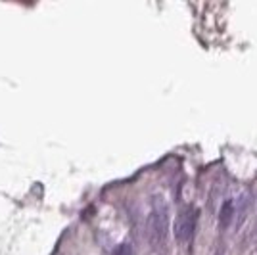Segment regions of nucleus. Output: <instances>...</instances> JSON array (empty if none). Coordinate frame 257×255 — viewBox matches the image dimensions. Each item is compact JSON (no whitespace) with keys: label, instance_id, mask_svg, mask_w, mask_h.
Here are the masks:
<instances>
[{"label":"nucleus","instance_id":"obj_4","mask_svg":"<svg viewBox=\"0 0 257 255\" xmlns=\"http://www.w3.org/2000/svg\"><path fill=\"white\" fill-rule=\"evenodd\" d=\"M113 255H137V251H135V247L131 244H121L117 245V249H115Z\"/></svg>","mask_w":257,"mask_h":255},{"label":"nucleus","instance_id":"obj_1","mask_svg":"<svg viewBox=\"0 0 257 255\" xmlns=\"http://www.w3.org/2000/svg\"><path fill=\"white\" fill-rule=\"evenodd\" d=\"M146 236L154 253H167V240H169V205L163 196H154L152 207L146 219Z\"/></svg>","mask_w":257,"mask_h":255},{"label":"nucleus","instance_id":"obj_2","mask_svg":"<svg viewBox=\"0 0 257 255\" xmlns=\"http://www.w3.org/2000/svg\"><path fill=\"white\" fill-rule=\"evenodd\" d=\"M194 228H196V209L194 207H184L177 221H175V238L181 242V244H186L192 240Z\"/></svg>","mask_w":257,"mask_h":255},{"label":"nucleus","instance_id":"obj_3","mask_svg":"<svg viewBox=\"0 0 257 255\" xmlns=\"http://www.w3.org/2000/svg\"><path fill=\"white\" fill-rule=\"evenodd\" d=\"M234 213H236V202L232 198H228V200H225L223 205H221V211H219V226H221V228H226L228 224L232 223Z\"/></svg>","mask_w":257,"mask_h":255}]
</instances>
